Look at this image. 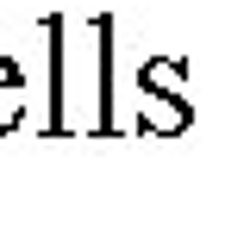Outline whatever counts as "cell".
<instances>
[{
    "instance_id": "cell-2",
    "label": "cell",
    "mask_w": 250,
    "mask_h": 237,
    "mask_svg": "<svg viewBox=\"0 0 250 237\" xmlns=\"http://www.w3.org/2000/svg\"><path fill=\"white\" fill-rule=\"evenodd\" d=\"M25 106H31V94H25L19 62H13V57H0V138L25 125Z\"/></svg>"
},
{
    "instance_id": "cell-1",
    "label": "cell",
    "mask_w": 250,
    "mask_h": 237,
    "mask_svg": "<svg viewBox=\"0 0 250 237\" xmlns=\"http://www.w3.org/2000/svg\"><path fill=\"white\" fill-rule=\"evenodd\" d=\"M138 131L144 138H182L194 125V94H188V62L182 57H150L138 69Z\"/></svg>"
},
{
    "instance_id": "cell-3",
    "label": "cell",
    "mask_w": 250,
    "mask_h": 237,
    "mask_svg": "<svg viewBox=\"0 0 250 237\" xmlns=\"http://www.w3.org/2000/svg\"><path fill=\"white\" fill-rule=\"evenodd\" d=\"M44 38H50V125H44V144L62 138V19H44Z\"/></svg>"
}]
</instances>
